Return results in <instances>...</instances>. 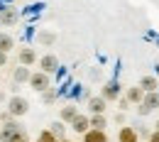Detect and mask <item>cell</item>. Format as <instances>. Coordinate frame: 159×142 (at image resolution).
I'll return each mask as SVG.
<instances>
[{
    "label": "cell",
    "mask_w": 159,
    "mask_h": 142,
    "mask_svg": "<svg viewBox=\"0 0 159 142\" xmlns=\"http://www.w3.org/2000/svg\"><path fill=\"white\" fill-rule=\"evenodd\" d=\"M39 64H42V71H44V74H54V71L59 69V61H57V57H52V54H47Z\"/></svg>",
    "instance_id": "6"
},
{
    "label": "cell",
    "mask_w": 159,
    "mask_h": 142,
    "mask_svg": "<svg viewBox=\"0 0 159 142\" xmlns=\"http://www.w3.org/2000/svg\"><path fill=\"white\" fill-rule=\"evenodd\" d=\"M39 42H42V44H52V42H54V34H52V32H42Z\"/></svg>",
    "instance_id": "20"
},
{
    "label": "cell",
    "mask_w": 159,
    "mask_h": 142,
    "mask_svg": "<svg viewBox=\"0 0 159 142\" xmlns=\"http://www.w3.org/2000/svg\"><path fill=\"white\" fill-rule=\"evenodd\" d=\"M17 17H20V15H17L15 7H5V10H0V22H2V25H15Z\"/></svg>",
    "instance_id": "5"
},
{
    "label": "cell",
    "mask_w": 159,
    "mask_h": 142,
    "mask_svg": "<svg viewBox=\"0 0 159 142\" xmlns=\"http://www.w3.org/2000/svg\"><path fill=\"white\" fill-rule=\"evenodd\" d=\"M88 105H91L93 113H103V110H105V98H91Z\"/></svg>",
    "instance_id": "16"
},
{
    "label": "cell",
    "mask_w": 159,
    "mask_h": 142,
    "mask_svg": "<svg viewBox=\"0 0 159 142\" xmlns=\"http://www.w3.org/2000/svg\"><path fill=\"white\" fill-rule=\"evenodd\" d=\"M157 130H159V122H157Z\"/></svg>",
    "instance_id": "25"
},
{
    "label": "cell",
    "mask_w": 159,
    "mask_h": 142,
    "mask_svg": "<svg viewBox=\"0 0 159 142\" xmlns=\"http://www.w3.org/2000/svg\"><path fill=\"white\" fill-rule=\"evenodd\" d=\"M118 96H120V86H118V81L105 83V88H103V98H105V101H113V98H118Z\"/></svg>",
    "instance_id": "7"
},
{
    "label": "cell",
    "mask_w": 159,
    "mask_h": 142,
    "mask_svg": "<svg viewBox=\"0 0 159 142\" xmlns=\"http://www.w3.org/2000/svg\"><path fill=\"white\" fill-rule=\"evenodd\" d=\"M127 98H130V101H142V98H144V93H142V88H130V91H127Z\"/></svg>",
    "instance_id": "17"
},
{
    "label": "cell",
    "mask_w": 159,
    "mask_h": 142,
    "mask_svg": "<svg viewBox=\"0 0 159 142\" xmlns=\"http://www.w3.org/2000/svg\"><path fill=\"white\" fill-rule=\"evenodd\" d=\"M37 142H57V137H54V132H52V130H44Z\"/></svg>",
    "instance_id": "19"
},
{
    "label": "cell",
    "mask_w": 159,
    "mask_h": 142,
    "mask_svg": "<svg viewBox=\"0 0 159 142\" xmlns=\"http://www.w3.org/2000/svg\"><path fill=\"white\" fill-rule=\"evenodd\" d=\"M37 59V54H34V49H22L20 52V61L27 66V64H32V61Z\"/></svg>",
    "instance_id": "13"
},
{
    "label": "cell",
    "mask_w": 159,
    "mask_h": 142,
    "mask_svg": "<svg viewBox=\"0 0 159 142\" xmlns=\"http://www.w3.org/2000/svg\"><path fill=\"white\" fill-rule=\"evenodd\" d=\"M86 142H108L103 130H86Z\"/></svg>",
    "instance_id": "10"
},
{
    "label": "cell",
    "mask_w": 159,
    "mask_h": 142,
    "mask_svg": "<svg viewBox=\"0 0 159 142\" xmlns=\"http://www.w3.org/2000/svg\"><path fill=\"white\" fill-rule=\"evenodd\" d=\"M42 98H44V103H52L54 98H57V93H54V91H44V96H42Z\"/></svg>",
    "instance_id": "22"
},
{
    "label": "cell",
    "mask_w": 159,
    "mask_h": 142,
    "mask_svg": "<svg viewBox=\"0 0 159 142\" xmlns=\"http://www.w3.org/2000/svg\"><path fill=\"white\" fill-rule=\"evenodd\" d=\"M139 88H142V91H154V88H157V79H154V76H144L142 83H139Z\"/></svg>",
    "instance_id": "14"
},
{
    "label": "cell",
    "mask_w": 159,
    "mask_h": 142,
    "mask_svg": "<svg viewBox=\"0 0 159 142\" xmlns=\"http://www.w3.org/2000/svg\"><path fill=\"white\" fill-rule=\"evenodd\" d=\"M76 115H79V113H76V108H74V105H66V108H61V120H69V122H71Z\"/></svg>",
    "instance_id": "15"
},
{
    "label": "cell",
    "mask_w": 159,
    "mask_h": 142,
    "mask_svg": "<svg viewBox=\"0 0 159 142\" xmlns=\"http://www.w3.org/2000/svg\"><path fill=\"white\" fill-rule=\"evenodd\" d=\"M30 83H32V88L34 91H47L49 88V74H30Z\"/></svg>",
    "instance_id": "3"
},
{
    "label": "cell",
    "mask_w": 159,
    "mask_h": 142,
    "mask_svg": "<svg viewBox=\"0 0 159 142\" xmlns=\"http://www.w3.org/2000/svg\"><path fill=\"white\" fill-rule=\"evenodd\" d=\"M12 47H15V39H12L10 34H5V32H0V52H5V54H7V52H10Z\"/></svg>",
    "instance_id": "9"
},
{
    "label": "cell",
    "mask_w": 159,
    "mask_h": 142,
    "mask_svg": "<svg viewBox=\"0 0 159 142\" xmlns=\"http://www.w3.org/2000/svg\"><path fill=\"white\" fill-rule=\"evenodd\" d=\"M52 132H54V137H61V135H64V125H61V122H54V125H52Z\"/></svg>",
    "instance_id": "21"
},
{
    "label": "cell",
    "mask_w": 159,
    "mask_h": 142,
    "mask_svg": "<svg viewBox=\"0 0 159 142\" xmlns=\"http://www.w3.org/2000/svg\"><path fill=\"white\" fill-rule=\"evenodd\" d=\"M30 110V103L25 101V98H20V96H15V98H10V103H7V113L15 118V115H25Z\"/></svg>",
    "instance_id": "1"
},
{
    "label": "cell",
    "mask_w": 159,
    "mask_h": 142,
    "mask_svg": "<svg viewBox=\"0 0 159 142\" xmlns=\"http://www.w3.org/2000/svg\"><path fill=\"white\" fill-rule=\"evenodd\" d=\"M152 142H159V130L154 132V135H152Z\"/></svg>",
    "instance_id": "24"
},
{
    "label": "cell",
    "mask_w": 159,
    "mask_h": 142,
    "mask_svg": "<svg viewBox=\"0 0 159 142\" xmlns=\"http://www.w3.org/2000/svg\"><path fill=\"white\" fill-rule=\"evenodd\" d=\"M154 108H159V96L154 91H147V96L142 98V105H139V115H147V113L154 110Z\"/></svg>",
    "instance_id": "2"
},
{
    "label": "cell",
    "mask_w": 159,
    "mask_h": 142,
    "mask_svg": "<svg viewBox=\"0 0 159 142\" xmlns=\"http://www.w3.org/2000/svg\"><path fill=\"white\" fill-rule=\"evenodd\" d=\"M15 81L17 83H22V81H30V69L22 64L20 69H15Z\"/></svg>",
    "instance_id": "12"
},
{
    "label": "cell",
    "mask_w": 159,
    "mask_h": 142,
    "mask_svg": "<svg viewBox=\"0 0 159 142\" xmlns=\"http://www.w3.org/2000/svg\"><path fill=\"white\" fill-rule=\"evenodd\" d=\"M5 61H7V57H5V52H0V66H5Z\"/></svg>",
    "instance_id": "23"
},
{
    "label": "cell",
    "mask_w": 159,
    "mask_h": 142,
    "mask_svg": "<svg viewBox=\"0 0 159 142\" xmlns=\"http://www.w3.org/2000/svg\"><path fill=\"white\" fill-rule=\"evenodd\" d=\"M88 125H91V120H88L86 115H76V118L71 120V127H74L76 132H86V130H88Z\"/></svg>",
    "instance_id": "8"
},
{
    "label": "cell",
    "mask_w": 159,
    "mask_h": 142,
    "mask_svg": "<svg viewBox=\"0 0 159 142\" xmlns=\"http://www.w3.org/2000/svg\"><path fill=\"white\" fill-rule=\"evenodd\" d=\"M120 142H137V135L132 127H122L120 130Z\"/></svg>",
    "instance_id": "11"
},
{
    "label": "cell",
    "mask_w": 159,
    "mask_h": 142,
    "mask_svg": "<svg viewBox=\"0 0 159 142\" xmlns=\"http://www.w3.org/2000/svg\"><path fill=\"white\" fill-rule=\"evenodd\" d=\"M91 125H93L96 130H103V127H105V120H103V115H100V113H96V115H93V120H91Z\"/></svg>",
    "instance_id": "18"
},
{
    "label": "cell",
    "mask_w": 159,
    "mask_h": 142,
    "mask_svg": "<svg viewBox=\"0 0 159 142\" xmlns=\"http://www.w3.org/2000/svg\"><path fill=\"white\" fill-rule=\"evenodd\" d=\"M0 137H2L5 142H27V135L22 132V127L12 130V132H0Z\"/></svg>",
    "instance_id": "4"
}]
</instances>
